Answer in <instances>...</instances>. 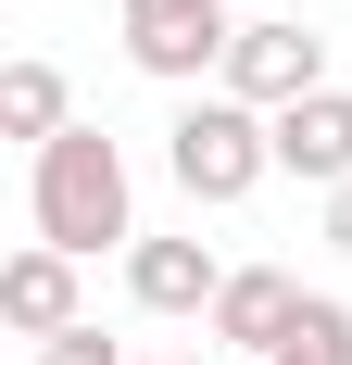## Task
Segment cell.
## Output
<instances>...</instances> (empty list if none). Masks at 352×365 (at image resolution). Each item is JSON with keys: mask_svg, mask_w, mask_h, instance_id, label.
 I'll return each instance as SVG.
<instances>
[{"mask_svg": "<svg viewBox=\"0 0 352 365\" xmlns=\"http://www.w3.org/2000/svg\"><path fill=\"white\" fill-rule=\"evenodd\" d=\"M26 215L51 252H139L151 227H139V177H126V151L101 139V126H63L51 151H26Z\"/></svg>", "mask_w": 352, "mask_h": 365, "instance_id": "cell-1", "label": "cell"}, {"mask_svg": "<svg viewBox=\"0 0 352 365\" xmlns=\"http://www.w3.org/2000/svg\"><path fill=\"white\" fill-rule=\"evenodd\" d=\"M164 177L189 189V202H252V189L277 177V113H252L239 88H189V101L164 113Z\"/></svg>", "mask_w": 352, "mask_h": 365, "instance_id": "cell-2", "label": "cell"}, {"mask_svg": "<svg viewBox=\"0 0 352 365\" xmlns=\"http://www.w3.org/2000/svg\"><path fill=\"white\" fill-rule=\"evenodd\" d=\"M113 38H126V63H139V76H164L176 101H189V88L227 76L239 13H227V0H113Z\"/></svg>", "mask_w": 352, "mask_h": 365, "instance_id": "cell-3", "label": "cell"}, {"mask_svg": "<svg viewBox=\"0 0 352 365\" xmlns=\"http://www.w3.org/2000/svg\"><path fill=\"white\" fill-rule=\"evenodd\" d=\"M214 88H239L252 113H289V101H315V88H340V76H327V38H315V26H277V13H252Z\"/></svg>", "mask_w": 352, "mask_h": 365, "instance_id": "cell-4", "label": "cell"}, {"mask_svg": "<svg viewBox=\"0 0 352 365\" xmlns=\"http://www.w3.org/2000/svg\"><path fill=\"white\" fill-rule=\"evenodd\" d=\"M302 302H315V290H302L289 264H227V290H214L202 340H214V353H252V365H264L289 328H302Z\"/></svg>", "mask_w": 352, "mask_h": 365, "instance_id": "cell-5", "label": "cell"}, {"mask_svg": "<svg viewBox=\"0 0 352 365\" xmlns=\"http://www.w3.org/2000/svg\"><path fill=\"white\" fill-rule=\"evenodd\" d=\"M0 328L26 340H63V328H88V302H76V252H51V240H26V252L0 264Z\"/></svg>", "mask_w": 352, "mask_h": 365, "instance_id": "cell-6", "label": "cell"}, {"mask_svg": "<svg viewBox=\"0 0 352 365\" xmlns=\"http://www.w3.org/2000/svg\"><path fill=\"white\" fill-rule=\"evenodd\" d=\"M214 290H227V252L214 240H139L126 252V302L139 315H214Z\"/></svg>", "mask_w": 352, "mask_h": 365, "instance_id": "cell-7", "label": "cell"}, {"mask_svg": "<svg viewBox=\"0 0 352 365\" xmlns=\"http://www.w3.org/2000/svg\"><path fill=\"white\" fill-rule=\"evenodd\" d=\"M277 177H302L315 202L352 189V88H315V101L277 113Z\"/></svg>", "mask_w": 352, "mask_h": 365, "instance_id": "cell-8", "label": "cell"}, {"mask_svg": "<svg viewBox=\"0 0 352 365\" xmlns=\"http://www.w3.org/2000/svg\"><path fill=\"white\" fill-rule=\"evenodd\" d=\"M63 126H76V101H63V76L38 63V51H26V63H0V139H26V151H51Z\"/></svg>", "mask_w": 352, "mask_h": 365, "instance_id": "cell-9", "label": "cell"}, {"mask_svg": "<svg viewBox=\"0 0 352 365\" xmlns=\"http://www.w3.org/2000/svg\"><path fill=\"white\" fill-rule=\"evenodd\" d=\"M264 365H352V302H340V290H315V302H302V328H289Z\"/></svg>", "mask_w": 352, "mask_h": 365, "instance_id": "cell-10", "label": "cell"}, {"mask_svg": "<svg viewBox=\"0 0 352 365\" xmlns=\"http://www.w3.org/2000/svg\"><path fill=\"white\" fill-rule=\"evenodd\" d=\"M26 365H139V353H126V340H101V328H63V340H38Z\"/></svg>", "mask_w": 352, "mask_h": 365, "instance_id": "cell-11", "label": "cell"}, {"mask_svg": "<svg viewBox=\"0 0 352 365\" xmlns=\"http://www.w3.org/2000/svg\"><path fill=\"white\" fill-rule=\"evenodd\" d=\"M327 252H352V189H327Z\"/></svg>", "mask_w": 352, "mask_h": 365, "instance_id": "cell-12", "label": "cell"}, {"mask_svg": "<svg viewBox=\"0 0 352 365\" xmlns=\"http://www.w3.org/2000/svg\"><path fill=\"white\" fill-rule=\"evenodd\" d=\"M139 365H227V353H214V340H202V353H139Z\"/></svg>", "mask_w": 352, "mask_h": 365, "instance_id": "cell-13", "label": "cell"}]
</instances>
